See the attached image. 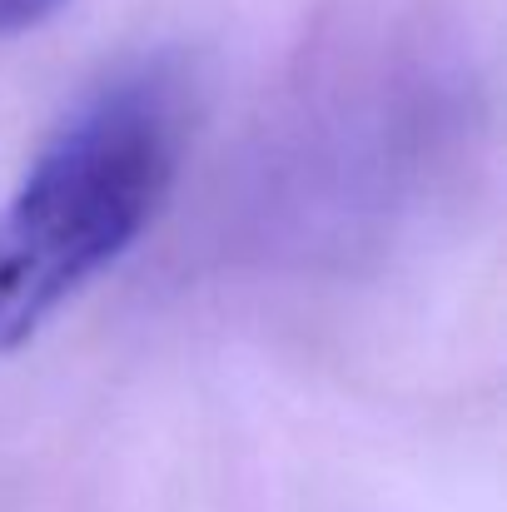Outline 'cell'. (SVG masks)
<instances>
[{
	"label": "cell",
	"instance_id": "cell-1",
	"mask_svg": "<svg viewBox=\"0 0 507 512\" xmlns=\"http://www.w3.org/2000/svg\"><path fill=\"white\" fill-rule=\"evenodd\" d=\"M189 135L174 60L95 85L0 204V353L30 343L165 209Z\"/></svg>",
	"mask_w": 507,
	"mask_h": 512
},
{
	"label": "cell",
	"instance_id": "cell-2",
	"mask_svg": "<svg viewBox=\"0 0 507 512\" xmlns=\"http://www.w3.org/2000/svg\"><path fill=\"white\" fill-rule=\"evenodd\" d=\"M65 0H0V35H20L40 20H50Z\"/></svg>",
	"mask_w": 507,
	"mask_h": 512
}]
</instances>
